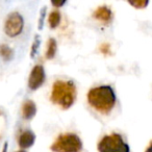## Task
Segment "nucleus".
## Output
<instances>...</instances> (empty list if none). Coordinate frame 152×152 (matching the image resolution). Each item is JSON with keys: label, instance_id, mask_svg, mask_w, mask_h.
<instances>
[{"label": "nucleus", "instance_id": "f257e3e1", "mask_svg": "<svg viewBox=\"0 0 152 152\" xmlns=\"http://www.w3.org/2000/svg\"><path fill=\"white\" fill-rule=\"evenodd\" d=\"M116 94L110 86L92 88L88 93L89 104L102 115H107L116 105Z\"/></svg>", "mask_w": 152, "mask_h": 152}, {"label": "nucleus", "instance_id": "f03ea898", "mask_svg": "<svg viewBox=\"0 0 152 152\" xmlns=\"http://www.w3.org/2000/svg\"><path fill=\"white\" fill-rule=\"evenodd\" d=\"M76 99V87L72 80H56L52 86L50 100L63 110L70 108Z\"/></svg>", "mask_w": 152, "mask_h": 152}, {"label": "nucleus", "instance_id": "7ed1b4c3", "mask_svg": "<svg viewBox=\"0 0 152 152\" xmlns=\"http://www.w3.org/2000/svg\"><path fill=\"white\" fill-rule=\"evenodd\" d=\"M50 149L53 152H81L83 142L75 133H64L56 137Z\"/></svg>", "mask_w": 152, "mask_h": 152}, {"label": "nucleus", "instance_id": "20e7f679", "mask_svg": "<svg viewBox=\"0 0 152 152\" xmlns=\"http://www.w3.org/2000/svg\"><path fill=\"white\" fill-rule=\"evenodd\" d=\"M97 148L99 152H130L128 144L125 143L119 133L104 135L99 141Z\"/></svg>", "mask_w": 152, "mask_h": 152}, {"label": "nucleus", "instance_id": "39448f33", "mask_svg": "<svg viewBox=\"0 0 152 152\" xmlns=\"http://www.w3.org/2000/svg\"><path fill=\"white\" fill-rule=\"evenodd\" d=\"M24 20L18 12H13L7 16L4 23V31L11 38L19 36L23 30Z\"/></svg>", "mask_w": 152, "mask_h": 152}, {"label": "nucleus", "instance_id": "423d86ee", "mask_svg": "<svg viewBox=\"0 0 152 152\" xmlns=\"http://www.w3.org/2000/svg\"><path fill=\"white\" fill-rule=\"evenodd\" d=\"M45 81V70L42 65H36L31 70L28 78V87L30 90H38Z\"/></svg>", "mask_w": 152, "mask_h": 152}, {"label": "nucleus", "instance_id": "0eeeda50", "mask_svg": "<svg viewBox=\"0 0 152 152\" xmlns=\"http://www.w3.org/2000/svg\"><path fill=\"white\" fill-rule=\"evenodd\" d=\"M93 17L104 24H108L113 19V12L107 5H100L93 13Z\"/></svg>", "mask_w": 152, "mask_h": 152}, {"label": "nucleus", "instance_id": "6e6552de", "mask_svg": "<svg viewBox=\"0 0 152 152\" xmlns=\"http://www.w3.org/2000/svg\"><path fill=\"white\" fill-rule=\"evenodd\" d=\"M36 141V135H34V131L31 130H24L21 132L18 139V144L22 149H27V148L31 147L34 144Z\"/></svg>", "mask_w": 152, "mask_h": 152}, {"label": "nucleus", "instance_id": "1a4fd4ad", "mask_svg": "<svg viewBox=\"0 0 152 152\" xmlns=\"http://www.w3.org/2000/svg\"><path fill=\"white\" fill-rule=\"evenodd\" d=\"M37 113V105L32 100H26L22 104V117L25 120H30Z\"/></svg>", "mask_w": 152, "mask_h": 152}, {"label": "nucleus", "instance_id": "9d476101", "mask_svg": "<svg viewBox=\"0 0 152 152\" xmlns=\"http://www.w3.org/2000/svg\"><path fill=\"white\" fill-rule=\"evenodd\" d=\"M0 56L2 57V59L5 61H11L14 56L13 49H12L10 46H7V45L1 44L0 45Z\"/></svg>", "mask_w": 152, "mask_h": 152}, {"label": "nucleus", "instance_id": "9b49d317", "mask_svg": "<svg viewBox=\"0 0 152 152\" xmlns=\"http://www.w3.org/2000/svg\"><path fill=\"white\" fill-rule=\"evenodd\" d=\"M57 50V45L55 39L50 38L48 40V44H47V50H46V57L48 59H51L54 57L55 53Z\"/></svg>", "mask_w": 152, "mask_h": 152}, {"label": "nucleus", "instance_id": "f8f14e48", "mask_svg": "<svg viewBox=\"0 0 152 152\" xmlns=\"http://www.w3.org/2000/svg\"><path fill=\"white\" fill-rule=\"evenodd\" d=\"M61 19V13L58 11H52L50 14H49V17H48V22H49V25H50V28H55L57 25L59 24Z\"/></svg>", "mask_w": 152, "mask_h": 152}, {"label": "nucleus", "instance_id": "ddd939ff", "mask_svg": "<svg viewBox=\"0 0 152 152\" xmlns=\"http://www.w3.org/2000/svg\"><path fill=\"white\" fill-rule=\"evenodd\" d=\"M40 37L39 36H36L34 37V43H32V46H31V51H30V56L31 57H34L38 52V49L40 47Z\"/></svg>", "mask_w": 152, "mask_h": 152}, {"label": "nucleus", "instance_id": "4468645a", "mask_svg": "<svg viewBox=\"0 0 152 152\" xmlns=\"http://www.w3.org/2000/svg\"><path fill=\"white\" fill-rule=\"evenodd\" d=\"M129 3L135 9H145L149 2L147 0H137V1H130Z\"/></svg>", "mask_w": 152, "mask_h": 152}, {"label": "nucleus", "instance_id": "2eb2a0df", "mask_svg": "<svg viewBox=\"0 0 152 152\" xmlns=\"http://www.w3.org/2000/svg\"><path fill=\"white\" fill-rule=\"evenodd\" d=\"M99 50L101 53H103V54L107 55L110 53V45L108 44V43H103V44L100 45L99 47Z\"/></svg>", "mask_w": 152, "mask_h": 152}, {"label": "nucleus", "instance_id": "dca6fc26", "mask_svg": "<svg viewBox=\"0 0 152 152\" xmlns=\"http://www.w3.org/2000/svg\"><path fill=\"white\" fill-rule=\"evenodd\" d=\"M45 14H46V7H43L42 12H41V18H40V21H39V29H42V28H43V21H44Z\"/></svg>", "mask_w": 152, "mask_h": 152}, {"label": "nucleus", "instance_id": "f3484780", "mask_svg": "<svg viewBox=\"0 0 152 152\" xmlns=\"http://www.w3.org/2000/svg\"><path fill=\"white\" fill-rule=\"evenodd\" d=\"M52 5L53 7H63L64 4L66 3V1H59V2H56V1H52Z\"/></svg>", "mask_w": 152, "mask_h": 152}, {"label": "nucleus", "instance_id": "a211bd4d", "mask_svg": "<svg viewBox=\"0 0 152 152\" xmlns=\"http://www.w3.org/2000/svg\"><path fill=\"white\" fill-rule=\"evenodd\" d=\"M145 152H152V142L150 143V145L147 147V149L145 150Z\"/></svg>", "mask_w": 152, "mask_h": 152}, {"label": "nucleus", "instance_id": "6ab92c4d", "mask_svg": "<svg viewBox=\"0 0 152 152\" xmlns=\"http://www.w3.org/2000/svg\"><path fill=\"white\" fill-rule=\"evenodd\" d=\"M18 152H25L24 150H20V151H18Z\"/></svg>", "mask_w": 152, "mask_h": 152}]
</instances>
